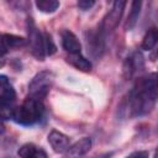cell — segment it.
I'll use <instances>...</instances> for the list:
<instances>
[{
	"label": "cell",
	"mask_w": 158,
	"mask_h": 158,
	"mask_svg": "<svg viewBox=\"0 0 158 158\" xmlns=\"http://www.w3.org/2000/svg\"><path fill=\"white\" fill-rule=\"evenodd\" d=\"M157 101V75L151 73L139 78L120 106L125 117H137L149 114Z\"/></svg>",
	"instance_id": "obj_1"
},
{
	"label": "cell",
	"mask_w": 158,
	"mask_h": 158,
	"mask_svg": "<svg viewBox=\"0 0 158 158\" xmlns=\"http://www.w3.org/2000/svg\"><path fill=\"white\" fill-rule=\"evenodd\" d=\"M44 114V106L42 100L27 98L20 106L14 109L12 120L16 123L23 126H31L38 122Z\"/></svg>",
	"instance_id": "obj_2"
},
{
	"label": "cell",
	"mask_w": 158,
	"mask_h": 158,
	"mask_svg": "<svg viewBox=\"0 0 158 158\" xmlns=\"http://www.w3.org/2000/svg\"><path fill=\"white\" fill-rule=\"evenodd\" d=\"M52 83H53V74L51 72L42 70L37 73L28 84V96L37 100H43L48 95Z\"/></svg>",
	"instance_id": "obj_3"
},
{
	"label": "cell",
	"mask_w": 158,
	"mask_h": 158,
	"mask_svg": "<svg viewBox=\"0 0 158 158\" xmlns=\"http://www.w3.org/2000/svg\"><path fill=\"white\" fill-rule=\"evenodd\" d=\"M127 0H114L112 1V7L111 10L107 12V15L102 19L101 23H100V28L102 30V32L106 35L109 32H112L120 23L125 6H126Z\"/></svg>",
	"instance_id": "obj_4"
},
{
	"label": "cell",
	"mask_w": 158,
	"mask_h": 158,
	"mask_svg": "<svg viewBox=\"0 0 158 158\" xmlns=\"http://www.w3.org/2000/svg\"><path fill=\"white\" fill-rule=\"evenodd\" d=\"M27 32H28V41L32 54L38 60H43L46 57L43 48V33L37 28L32 19H27Z\"/></svg>",
	"instance_id": "obj_5"
},
{
	"label": "cell",
	"mask_w": 158,
	"mask_h": 158,
	"mask_svg": "<svg viewBox=\"0 0 158 158\" xmlns=\"http://www.w3.org/2000/svg\"><path fill=\"white\" fill-rule=\"evenodd\" d=\"M85 41L88 46V52L93 58H100L105 52V33L102 30H90L85 33Z\"/></svg>",
	"instance_id": "obj_6"
},
{
	"label": "cell",
	"mask_w": 158,
	"mask_h": 158,
	"mask_svg": "<svg viewBox=\"0 0 158 158\" xmlns=\"http://www.w3.org/2000/svg\"><path fill=\"white\" fill-rule=\"evenodd\" d=\"M143 68H144V57L141 52L137 51V52L132 53L131 57L126 58V60L123 62V65H122V73L126 79H130L137 72L142 70Z\"/></svg>",
	"instance_id": "obj_7"
},
{
	"label": "cell",
	"mask_w": 158,
	"mask_h": 158,
	"mask_svg": "<svg viewBox=\"0 0 158 158\" xmlns=\"http://www.w3.org/2000/svg\"><path fill=\"white\" fill-rule=\"evenodd\" d=\"M48 142L56 153H65V151L70 146L69 137L57 130H52L48 133Z\"/></svg>",
	"instance_id": "obj_8"
},
{
	"label": "cell",
	"mask_w": 158,
	"mask_h": 158,
	"mask_svg": "<svg viewBox=\"0 0 158 158\" xmlns=\"http://www.w3.org/2000/svg\"><path fill=\"white\" fill-rule=\"evenodd\" d=\"M60 42L63 49L68 53H79L81 49V44L78 37L69 30H63L60 32Z\"/></svg>",
	"instance_id": "obj_9"
},
{
	"label": "cell",
	"mask_w": 158,
	"mask_h": 158,
	"mask_svg": "<svg viewBox=\"0 0 158 158\" xmlns=\"http://www.w3.org/2000/svg\"><path fill=\"white\" fill-rule=\"evenodd\" d=\"M91 138L90 137H83L79 141H77L74 144L69 146V148L65 151V156L68 157H80L86 154L91 148Z\"/></svg>",
	"instance_id": "obj_10"
},
{
	"label": "cell",
	"mask_w": 158,
	"mask_h": 158,
	"mask_svg": "<svg viewBox=\"0 0 158 158\" xmlns=\"http://www.w3.org/2000/svg\"><path fill=\"white\" fill-rule=\"evenodd\" d=\"M65 59L70 65H73L74 68H77L80 72H90L93 68L91 62L89 59H86L84 56H81L80 52L79 53H69Z\"/></svg>",
	"instance_id": "obj_11"
},
{
	"label": "cell",
	"mask_w": 158,
	"mask_h": 158,
	"mask_svg": "<svg viewBox=\"0 0 158 158\" xmlns=\"http://www.w3.org/2000/svg\"><path fill=\"white\" fill-rule=\"evenodd\" d=\"M141 9H142V0H132L131 10H130V14H128L127 20L125 22V26H123L125 31H131L136 26L138 17H139Z\"/></svg>",
	"instance_id": "obj_12"
},
{
	"label": "cell",
	"mask_w": 158,
	"mask_h": 158,
	"mask_svg": "<svg viewBox=\"0 0 158 158\" xmlns=\"http://www.w3.org/2000/svg\"><path fill=\"white\" fill-rule=\"evenodd\" d=\"M157 40H158V31H157L156 27H152L144 35V37L142 40V43H141V48L144 49V51L153 49L156 43H157Z\"/></svg>",
	"instance_id": "obj_13"
},
{
	"label": "cell",
	"mask_w": 158,
	"mask_h": 158,
	"mask_svg": "<svg viewBox=\"0 0 158 158\" xmlns=\"http://www.w3.org/2000/svg\"><path fill=\"white\" fill-rule=\"evenodd\" d=\"M36 7L44 14H52L59 7V0H35Z\"/></svg>",
	"instance_id": "obj_14"
},
{
	"label": "cell",
	"mask_w": 158,
	"mask_h": 158,
	"mask_svg": "<svg viewBox=\"0 0 158 158\" xmlns=\"http://www.w3.org/2000/svg\"><path fill=\"white\" fill-rule=\"evenodd\" d=\"M4 38H5V42L10 48H20V47H25L27 44V40L23 38V37H20V36H16V35H12V33H4Z\"/></svg>",
	"instance_id": "obj_15"
},
{
	"label": "cell",
	"mask_w": 158,
	"mask_h": 158,
	"mask_svg": "<svg viewBox=\"0 0 158 158\" xmlns=\"http://www.w3.org/2000/svg\"><path fill=\"white\" fill-rule=\"evenodd\" d=\"M0 100L7 102H14L16 100V91L11 84L0 86Z\"/></svg>",
	"instance_id": "obj_16"
},
{
	"label": "cell",
	"mask_w": 158,
	"mask_h": 158,
	"mask_svg": "<svg viewBox=\"0 0 158 158\" xmlns=\"http://www.w3.org/2000/svg\"><path fill=\"white\" fill-rule=\"evenodd\" d=\"M43 48L46 56H52L57 52V46L54 44L52 36L48 32H43Z\"/></svg>",
	"instance_id": "obj_17"
},
{
	"label": "cell",
	"mask_w": 158,
	"mask_h": 158,
	"mask_svg": "<svg viewBox=\"0 0 158 158\" xmlns=\"http://www.w3.org/2000/svg\"><path fill=\"white\" fill-rule=\"evenodd\" d=\"M14 109L15 107L12 106V102H7V101L0 100V118L1 120H10V118H12Z\"/></svg>",
	"instance_id": "obj_18"
},
{
	"label": "cell",
	"mask_w": 158,
	"mask_h": 158,
	"mask_svg": "<svg viewBox=\"0 0 158 158\" xmlns=\"http://www.w3.org/2000/svg\"><path fill=\"white\" fill-rule=\"evenodd\" d=\"M36 151H37V147L33 143H26L20 147V149L17 151V154L22 158H30V157H35Z\"/></svg>",
	"instance_id": "obj_19"
},
{
	"label": "cell",
	"mask_w": 158,
	"mask_h": 158,
	"mask_svg": "<svg viewBox=\"0 0 158 158\" xmlns=\"http://www.w3.org/2000/svg\"><path fill=\"white\" fill-rule=\"evenodd\" d=\"M96 0H78V6L81 10H89L90 7L94 6Z\"/></svg>",
	"instance_id": "obj_20"
},
{
	"label": "cell",
	"mask_w": 158,
	"mask_h": 158,
	"mask_svg": "<svg viewBox=\"0 0 158 158\" xmlns=\"http://www.w3.org/2000/svg\"><path fill=\"white\" fill-rule=\"evenodd\" d=\"M9 47L5 42V38H4V33H0V56H4L6 52H7Z\"/></svg>",
	"instance_id": "obj_21"
},
{
	"label": "cell",
	"mask_w": 158,
	"mask_h": 158,
	"mask_svg": "<svg viewBox=\"0 0 158 158\" xmlns=\"http://www.w3.org/2000/svg\"><path fill=\"white\" fill-rule=\"evenodd\" d=\"M10 84V80L6 75L4 74H0V86H4V85H9Z\"/></svg>",
	"instance_id": "obj_22"
},
{
	"label": "cell",
	"mask_w": 158,
	"mask_h": 158,
	"mask_svg": "<svg viewBox=\"0 0 158 158\" xmlns=\"http://www.w3.org/2000/svg\"><path fill=\"white\" fill-rule=\"evenodd\" d=\"M41 157L46 158V157H47V153H46L42 148H37V151H36V153H35V158H41Z\"/></svg>",
	"instance_id": "obj_23"
},
{
	"label": "cell",
	"mask_w": 158,
	"mask_h": 158,
	"mask_svg": "<svg viewBox=\"0 0 158 158\" xmlns=\"http://www.w3.org/2000/svg\"><path fill=\"white\" fill-rule=\"evenodd\" d=\"M130 157H148V152H146V151H143V152H133V153H131L130 154Z\"/></svg>",
	"instance_id": "obj_24"
},
{
	"label": "cell",
	"mask_w": 158,
	"mask_h": 158,
	"mask_svg": "<svg viewBox=\"0 0 158 158\" xmlns=\"http://www.w3.org/2000/svg\"><path fill=\"white\" fill-rule=\"evenodd\" d=\"M4 132H5V126H4V123H2V121H1V118H0V136H1Z\"/></svg>",
	"instance_id": "obj_25"
},
{
	"label": "cell",
	"mask_w": 158,
	"mask_h": 158,
	"mask_svg": "<svg viewBox=\"0 0 158 158\" xmlns=\"http://www.w3.org/2000/svg\"><path fill=\"white\" fill-rule=\"evenodd\" d=\"M5 65V59L2 58V56H0V68H2Z\"/></svg>",
	"instance_id": "obj_26"
},
{
	"label": "cell",
	"mask_w": 158,
	"mask_h": 158,
	"mask_svg": "<svg viewBox=\"0 0 158 158\" xmlns=\"http://www.w3.org/2000/svg\"><path fill=\"white\" fill-rule=\"evenodd\" d=\"M106 1H107V2H112L114 0H106Z\"/></svg>",
	"instance_id": "obj_27"
},
{
	"label": "cell",
	"mask_w": 158,
	"mask_h": 158,
	"mask_svg": "<svg viewBox=\"0 0 158 158\" xmlns=\"http://www.w3.org/2000/svg\"><path fill=\"white\" fill-rule=\"evenodd\" d=\"M7 1H14V0H7Z\"/></svg>",
	"instance_id": "obj_28"
}]
</instances>
